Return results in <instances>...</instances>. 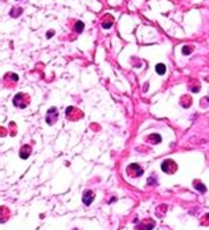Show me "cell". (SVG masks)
<instances>
[{
	"mask_svg": "<svg viewBox=\"0 0 209 230\" xmlns=\"http://www.w3.org/2000/svg\"><path fill=\"white\" fill-rule=\"evenodd\" d=\"M127 172L130 175H132V176H135V177H138V176H142L143 169H142L138 164H130V165H128V168H127Z\"/></svg>",
	"mask_w": 209,
	"mask_h": 230,
	"instance_id": "obj_4",
	"label": "cell"
},
{
	"mask_svg": "<svg viewBox=\"0 0 209 230\" xmlns=\"http://www.w3.org/2000/svg\"><path fill=\"white\" fill-rule=\"evenodd\" d=\"M29 153H31V147L29 146H24L20 149V157L21 159H28Z\"/></svg>",
	"mask_w": 209,
	"mask_h": 230,
	"instance_id": "obj_7",
	"label": "cell"
},
{
	"mask_svg": "<svg viewBox=\"0 0 209 230\" xmlns=\"http://www.w3.org/2000/svg\"><path fill=\"white\" fill-rule=\"evenodd\" d=\"M195 188H196L197 190H200L201 193H205L206 192L205 185H204L203 183H200V181H195Z\"/></svg>",
	"mask_w": 209,
	"mask_h": 230,
	"instance_id": "obj_9",
	"label": "cell"
},
{
	"mask_svg": "<svg viewBox=\"0 0 209 230\" xmlns=\"http://www.w3.org/2000/svg\"><path fill=\"white\" fill-rule=\"evenodd\" d=\"M148 142H155V143H160L162 142V138H160V135L158 134H152L148 136Z\"/></svg>",
	"mask_w": 209,
	"mask_h": 230,
	"instance_id": "obj_10",
	"label": "cell"
},
{
	"mask_svg": "<svg viewBox=\"0 0 209 230\" xmlns=\"http://www.w3.org/2000/svg\"><path fill=\"white\" fill-rule=\"evenodd\" d=\"M162 171L168 175H173L177 171V164L171 159H167V160H164L162 163Z\"/></svg>",
	"mask_w": 209,
	"mask_h": 230,
	"instance_id": "obj_1",
	"label": "cell"
},
{
	"mask_svg": "<svg viewBox=\"0 0 209 230\" xmlns=\"http://www.w3.org/2000/svg\"><path fill=\"white\" fill-rule=\"evenodd\" d=\"M53 34H54V31H50V32H48V33H47V37L49 38V37H52Z\"/></svg>",
	"mask_w": 209,
	"mask_h": 230,
	"instance_id": "obj_13",
	"label": "cell"
},
{
	"mask_svg": "<svg viewBox=\"0 0 209 230\" xmlns=\"http://www.w3.org/2000/svg\"><path fill=\"white\" fill-rule=\"evenodd\" d=\"M190 52H192L190 47H183V54H189Z\"/></svg>",
	"mask_w": 209,
	"mask_h": 230,
	"instance_id": "obj_12",
	"label": "cell"
},
{
	"mask_svg": "<svg viewBox=\"0 0 209 230\" xmlns=\"http://www.w3.org/2000/svg\"><path fill=\"white\" fill-rule=\"evenodd\" d=\"M57 118H58V114H57L56 107H52L50 110H48V115H47V123L48 125H54Z\"/></svg>",
	"mask_w": 209,
	"mask_h": 230,
	"instance_id": "obj_3",
	"label": "cell"
},
{
	"mask_svg": "<svg viewBox=\"0 0 209 230\" xmlns=\"http://www.w3.org/2000/svg\"><path fill=\"white\" fill-rule=\"evenodd\" d=\"M112 23H114V17H112V16H110V15H106L102 19V27L105 29H109L110 27L112 25Z\"/></svg>",
	"mask_w": 209,
	"mask_h": 230,
	"instance_id": "obj_6",
	"label": "cell"
},
{
	"mask_svg": "<svg viewBox=\"0 0 209 230\" xmlns=\"http://www.w3.org/2000/svg\"><path fill=\"white\" fill-rule=\"evenodd\" d=\"M84 23L82 21H77L75 23V25H74V29H75V32H77V33H81L82 31H84Z\"/></svg>",
	"mask_w": 209,
	"mask_h": 230,
	"instance_id": "obj_11",
	"label": "cell"
},
{
	"mask_svg": "<svg viewBox=\"0 0 209 230\" xmlns=\"http://www.w3.org/2000/svg\"><path fill=\"white\" fill-rule=\"evenodd\" d=\"M204 218H205V220H208V221H209V213H208V214H206V216H205V217H204Z\"/></svg>",
	"mask_w": 209,
	"mask_h": 230,
	"instance_id": "obj_14",
	"label": "cell"
},
{
	"mask_svg": "<svg viewBox=\"0 0 209 230\" xmlns=\"http://www.w3.org/2000/svg\"><path fill=\"white\" fill-rule=\"evenodd\" d=\"M28 103H29V97H27L25 94H23V93L17 94V95L13 98V105L17 106V107H21V109L27 107Z\"/></svg>",
	"mask_w": 209,
	"mask_h": 230,
	"instance_id": "obj_2",
	"label": "cell"
},
{
	"mask_svg": "<svg viewBox=\"0 0 209 230\" xmlns=\"http://www.w3.org/2000/svg\"><path fill=\"white\" fill-rule=\"evenodd\" d=\"M94 200V192L91 190H85L84 193V197H82V201H84L85 205H90Z\"/></svg>",
	"mask_w": 209,
	"mask_h": 230,
	"instance_id": "obj_5",
	"label": "cell"
},
{
	"mask_svg": "<svg viewBox=\"0 0 209 230\" xmlns=\"http://www.w3.org/2000/svg\"><path fill=\"white\" fill-rule=\"evenodd\" d=\"M155 70H156V73H158V74L163 75L165 73V70H167V69H165L164 64H158V65H156V68H155Z\"/></svg>",
	"mask_w": 209,
	"mask_h": 230,
	"instance_id": "obj_8",
	"label": "cell"
}]
</instances>
